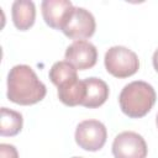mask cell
<instances>
[{"label":"cell","instance_id":"8","mask_svg":"<svg viewBox=\"0 0 158 158\" xmlns=\"http://www.w3.org/2000/svg\"><path fill=\"white\" fill-rule=\"evenodd\" d=\"M41 9L46 23L52 28L62 30L74 6L69 0H44Z\"/></svg>","mask_w":158,"mask_h":158},{"label":"cell","instance_id":"14","mask_svg":"<svg viewBox=\"0 0 158 158\" xmlns=\"http://www.w3.org/2000/svg\"><path fill=\"white\" fill-rule=\"evenodd\" d=\"M0 158H19V153L12 144H0Z\"/></svg>","mask_w":158,"mask_h":158},{"label":"cell","instance_id":"6","mask_svg":"<svg viewBox=\"0 0 158 158\" xmlns=\"http://www.w3.org/2000/svg\"><path fill=\"white\" fill-rule=\"evenodd\" d=\"M112 154L115 158H146L147 143L141 135L125 131L115 137Z\"/></svg>","mask_w":158,"mask_h":158},{"label":"cell","instance_id":"13","mask_svg":"<svg viewBox=\"0 0 158 158\" xmlns=\"http://www.w3.org/2000/svg\"><path fill=\"white\" fill-rule=\"evenodd\" d=\"M77 78V69L67 60L56 62L49 69V79L57 88Z\"/></svg>","mask_w":158,"mask_h":158},{"label":"cell","instance_id":"4","mask_svg":"<svg viewBox=\"0 0 158 158\" xmlns=\"http://www.w3.org/2000/svg\"><path fill=\"white\" fill-rule=\"evenodd\" d=\"M96 28L93 14L84 7H74L63 25V33L75 41L89 38L94 35Z\"/></svg>","mask_w":158,"mask_h":158},{"label":"cell","instance_id":"5","mask_svg":"<svg viewBox=\"0 0 158 158\" xmlns=\"http://www.w3.org/2000/svg\"><path fill=\"white\" fill-rule=\"evenodd\" d=\"M107 137L106 127L102 122L98 120H85L81 121L75 130V142L77 144L90 152L99 151L104 147Z\"/></svg>","mask_w":158,"mask_h":158},{"label":"cell","instance_id":"17","mask_svg":"<svg viewBox=\"0 0 158 158\" xmlns=\"http://www.w3.org/2000/svg\"><path fill=\"white\" fill-rule=\"evenodd\" d=\"M73 158H83V157H73Z\"/></svg>","mask_w":158,"mask_h":158},{"label":"cell","instance_id":"10","mask_svg":"<svg viewBox=\"0 0 158 158\" xmlns=\"http://www.w3.org/2000/svg\"><path fill=\"white\" fill-rule=\"evenodd\" d=\"M12 21L20 31L28 30L36 19L35 4L30 0H16L12 4Z\"/></svg>","mask_w":158,"mask_h":158},{"label":"cell","instance_id":"11","mask_svg":"<svg viewBox=\"0 0 158 158\" xmlns=\"http://www.w3.org/2000/svg\"><path fill=\"white\" fill-rule=\"evenodd\" d=\"M86 94L84 80L73 79L58 88V98L67 106L81 105Z\"/></svg>","mask_w":158,"mask_h":158},{"label":"cell","instance_id":"3","mask_svg":"<svg viewBox=\"0 0 158 158\" xmlns=\"http://www.w3.org/2000/svg\"><path fill=\"white\" fill-rule=\"evenodd\" d=\"M105 68L116 78H127L137 73L139 68V60L137 54L123 47L114 46L105 53Z\"/></svg>","mask_w":158,"mask_h":158},{"label":"cell","instance_id":"9","mask_svg":"<svg viewBox=\"0 0 158 158\" xmlns=\"http://www.w3.org/2000/svg\"><path fill=\"white\" fill-rule=\"evenodd\" d=\"M86 94L81 102L83 106L89 109H95L101 106L109 98L107 84L99 78H88L84 80Z\"/></svg>","mask_w":158,"mask_h":158},{"label":"cell","instance_id":"7","mask_svg":"<svg viewBox=\"0 0 158 158\" xmlns=\"http://www.w3.org/2000/svg\"><path fill=\"white\" fill-rule=\"evenodd\" d=\"M98 51L96 47L85 40L74 41L65 51V60L75 69L85 70L96 64Z\"/></svg>","mask_w":158,"mask_h":158},{"label":"cell","instance_id":"1","mask_svg":"<svg viewBox=\"0 0 158 158\" xmlns=\"http://www.w3.org/2000/svg\"><path fill=\"white\" fill-rule=\"evenodd\" d=\"M46 85L38 79L30 65L19 64L7 75V98L19 105H33L46 96Z\"/></svg>","mask_w":158,"mask_h":158},{"label":"cell","instance_id":"16","mask_svg":"<svg viewBox=\"0 0 158 158\" xmlns=\"http://www.w3.org/2000/svg\"><path fill=\"white\" fill-rule=\"evenodd\" d=\"M156 123H157V127H158V115H157V118H156Z\"/></svg>","mask_w":158,"mask_h":158},{"label":"cell","instance_id":"12","mask_svg":"<svg viewBox=\"0 0 158 158\" xmlns=\"http://www.w3.org/2000/svg\"><path fill=\"white\" fill-rule=\"evenodd\" d=\"M23 118L17 111L7 107L0 110V135L1 136H15L22 128Z\"/></svg>","mask_w":158,"mask_h":158},{"label":"cell","instance_id":"15","mask_svg":"<svg viewBox=\"0 0 158 158\" xmlns=\"http://www.w3.org/2000/svg\"><path fill=\"white\" fill-rule=\"evenodd\" d=\"M153 67L158 72V49H156V52L153 54Z\"/></svg>","mask_w":158,"mask_h":158},{"label":"cell","instance_id":"2","mask_svg":"<svg viewBox=\"0 0 158 158\" xmlns=\"http://www.w3.org/2000/svg\"><path fill=\"white\" fill-rule=\"evenodd\" d=\"M156 91L153 86L146 81L136 80L122 89L118 102L125 115L138 118L147 115L156 102Z\"/></svg>","mask_w":158,"mask_h":158}]
</instances>
